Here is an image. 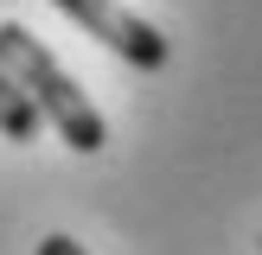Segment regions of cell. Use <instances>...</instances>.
Here are the masks:
<instances>
[{"instance_id":"cell-1","label":"cell","mask_w":262,"mask_h":255,"mask_svg":"<svg viewBox=\"0 0 262 255\" xmlns=\"http://www.w3.org/2000/svg\"><path fill=\"white\" fill-rule=\"evenodd\" d=\"M0 64H7V76L32 96V109L45 115V128H58V140L71 153H96L102 140H109L96 102H90L83 89L71 83V70H58V58H51L26 26H13V19H0Z\"/></svg>"},{"instance_id":"cell-2","label":"cell","mask_w":262,"mask_h":255,"mask_svg":"<svg viewBox=\"0 0 262 255\" xmlns=\"http://www.w3.org/2000/svg\"><path fill=\"white\" fill-rule=\"evenodd\" d=\"M51 7H58L64 19H77L96 45H109L115 58L135 64V70H160V64L173 58V45H166L141 13H128L122 0H51Z\"/></svg>"},{"instance_id":"cell-3","label":"cell","mask_w":262,"mask_h":255,"mask_svg":"<svg viewBox=\"0 0 262 255\" xmlns=\"http://www.w3.org/2000/svg\"><path fill=\"white\" fill-rule=\"evenodd\" d=\"M38 128H45V115L32 109V96H26L7 76V64H0V134L7 140H38Z\"/></svg>"},{"instance_id":"cell-4","label":"cell","mask_w":262,"mask_h":255,"mask_svg":"<svg viewBox=\"0 0 262 255\" xmlns=\"http://www.w3.org/2000/svg\"><path fill=\"white\" fill-rule=\"evenodd\" d=\"M38 255H90V249H83V242H71V236H45V242H38Z\"/></svg>"}]
</instances>
